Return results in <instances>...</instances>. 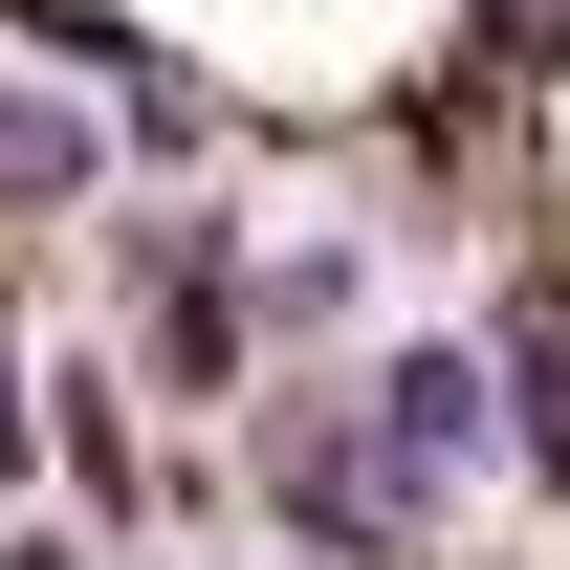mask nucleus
<instances>
[{"label":"nucleus","mask_w":570,"mask_h":570,"mask_svg":"<svg viewBox=\"0 0 570 570\" xmlns=\"http://www.w3.org/2000/svg\"><path fill=\"white\" fill-rule=\"evenodd\" d=\"M483 352H504V461L570 504V285H504V330H483Z\"/></svg>","instance_id":"obj_4"},{"label":"nucleus","mask_w":570,"mask_h":570,"mask_svg":"<svg viewBox=\"0 0 570 570\" xmlns=\"http://www.w3.org/2000/svg\"><path fill=\"white\" fill-rule=\"evenodd\" d=\"M22 461H45V395H22V352H0V483H22Z\"/></svg>","instance_id":"obj_7"},{"label":"nucleus","mask_w":570,"mask_h":570,"mask_svg":"<svg viewBox=\"0 0 570 570\" xmlns=\"http://www.w3.org/2000/svg\"><path fill=\"white\" fill-rule=\"evenodd\" d=\"M110 154H132V132H88V110H45V88H0V198H22V219H67Z\"/></svg>","instance_id":"obj_5"},{"label":"nucleus","mask_w":570,"mask_h":570,"mask_svg":"<svg viewBox=\"0 0 570 570\" xmlns=\"http://www.w3.org/2000/svg\"><path fill=\"white\" fill-rule=\"evenodd\" d=\"M373 461L461 504V483L504 461V352H439V330H417V352H373Z\"/></svg>","instance_id":"obj_3"},{"label":"nucleus","mask_w":570,"mask_h":570,"mask_svg":"<svg viewBox=\"0 0 570 570\" xmlns=\"http://www.w3.org/2000/svg\"><path fill=\"white\" fill-rule=\"evenodd\" d=\"M527 22H549V45H570V0H527Z\"/></svg>","instance_id":"obj_9"},{"label":"nucleus","mask_w":570,"mask_h":570,"mask_svg":"<svg viewBox=\"0 0 570 570\" xmlns=\"http://www.w3.org/2000/svg\"><path fill=\"white\" fill-rule=\"evenodd\" d=\"M242 285H264V330H352V285H373V264H352V242H264Z\"/></svg>","instance_id":"obj_6"},{"label":"nucleus","mask_w":570,"mask_h":570,"mask_svg":"<svg viewBox=\"0 0 570 570\" xmlns=\"http://www.w3.org/2000/svg\"><path fill=\"white\" fill-rule=\"evenodd\" d=\"M242 330H264L242 242H219V219H154V242H132V373H154V395H219Z\"/></svg>","instance_id":"obj_1"},{"label":"nucleus","mask_w":570,"mask_h":570,"mask_svg":"<svg viewBox=\"0 0 570 570\" xmlns=\"http://www.w3.org/2000/svg\"><path fill=\"white\" fill-rule=\"evenodd\" d=\"M352 439H373V417H285L264 504H285L330 570H417V549H439V483H395V461H352Z\"/></svg>","instance_id":"obj_2"},{"label":"nucleus","mask_w":570,"mask_h":570,"mask_svg":"<svg viewBox=\"0 0 570 570\" xmlns=\"http://www.w3.org/2000/svg\"><path fill=\"white\" fill-rule=\"evenodd\" d=\"M0 570H88V527H0Z\"/></svg>","instance_id":"obj_8"}]
</instances>
